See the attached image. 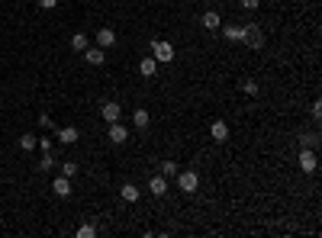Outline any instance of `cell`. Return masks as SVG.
<instances>
[{"mask_svg":"<svg viewBox=\"0 0 322 238\" xmlns=\"http://www.w3.org/2000/svg\"><path fill=\"white\" fill-rule=\"evenodd\" d=\"M174 177H177V190L180 193H197L200 190V174L197 171H177Z\"/></svg>","mask_w":322,"mask_h":238,"instance_id":"obj_1","label":"cell"},{"mask_svg":"<svg viewBox=\"0 0 322 238\" xmlns=\"http://www.w3.org/2000/svg\"><path fill=\"white\" fill-rule=\"evenodd\" d=\"M264 42H267V36H264V29H261V26H245V45H248V49L261 52V49H264Z\"/></svg>","mask_w":322,"mask_h":238,"instance_id":"obj_2","label":"cell"},{"mask_svg":"<svg viewBox=\"0 0 322 238\" xmlns=\"http://www.w3.org/2000/svg\"><path fill=\"white\" fill-rule=\"evenodd\" d=\"M152 55H155L158 65H161V61H174V45H171L168 39H155L152 42Z\"/></svg>","mask_w":322,"mask_h":238,"instance_id":"obj_3","label":"cell"},{"mask_svg":"<svg viewBox=\"0 0 322 238\" xmlns=\"http://www.w3.org/2000/svg\"><path fill=\"white\" fill-rule=\"evenodd\" d=\"M316 167H319L316 148H300V171L303 174H316Z\"/></svg>","mask_w":322,"mask_h":238,"instance_id":"obj_4","label":"cell"},{"mask_svg":"<svg viewBox=\"0 0 322 238\" xmlns=\"http://www.w3.org/2000/svg\"><path fill=\"white\" fill-rule=\"evenodd\" d=\"M100 116L107 122H116V119H123V107L116 100H107V103H100Z\"/></svg>","mask_w":322,"mask_h":238,"instance_id":"obj_5","label":"cell"},{"mask_svg":"<svg viewBox=\"0 0 322 238\" xmlns=\"http://www.w3.org/2000/svg\"><path fill=\"white\" fill-rule=\"evenodd\" d=\"M81 55H84L87 65H94V68H100L103 61H107V55H103V49H100V45H87V49L81 52Z\"/></svg>","mask_w":322,"mask_h":238,"instance_id":"obj_6","label":"cell"},{"mask_svg":"<svg viewBox=\"0 0 322 238\" xmlns=\"http://www.w3.org/2000/svg\"><path fill=\"white\" fill-rule=\"evenodd\" d=\"M110 142L113 145H123V142H129V129L123 126V122H110Z\"/></svg>","mask_w":322,"mask_h":238,"instance_id":"obj_7","label":"cell"},{"mask_svg":"<svg viewBox=\"0 0 322 238\" xmlns=\"http://www.w3.org/2000/svg\"><path fill=\"white\" fill-rule=\"evenodd\" d=\"M52 190H55V197L68 200V197H71V177H65V174H58V177L52 180Z\"/></svg>","mask_w":322,"mask_h":238,"instance_id":"obj_8","label":"cell"},{"mask_svg":"<svg viewBox=\"0 0 322 238\" xmlns=\"http://www.w3.org/2000/svg\"><path fill=\"white\" fill-rule=\"evenodd\" d=\"M94 39H97V45H100V49H113V45H116V32H113L110 26H100Z\"/></svg>","mask_w":322,"mask_h":238,"instance_id":"obj_9","label":"cell"},{"mask_svg":"<svg viewBox=\"0 0 322 238\" xmlns=\"http://www.w3.org/2000/svg\"><path fill=\"white\" fill-rule=\"evenodd\" d=\"M210 135H213V142H225L229 138V126H225V119H213V126H210Z\"/></svg>","mask_w":322,"mask_h":238,"instance_id":"obj_10","label":"cell"},{"mask_svg":"<svg viewBox=\"0 0 322 238\" xmlns=\"http://www.w3.org/2000/svg\"><path fill=\"white\" fill-rule=\"evenodd\" d=\"M149 193L152 197H164V193H168V177H164V174H155L149 180Z\"/></svg>","mask_w":322,"mask_h":238,"instance_id":"obj_11","label":"cell"},{"mask_svg":"<svg viewBox=\"0 0 322 238\" xmlns=\"http://www.w3.org/2000/svg\"><path fill=\"white\" fill-rule=\"evenodd\" d=\"M139 74H142V77H155V74H158V61H155V55H145L142 61H139Z\"/></svg>","mask_w":322,"mask_h":238,"instance_id":"obj_12","label":"cell"},{"mask_svg":"<svg viewBox=\"0 0 322 238\" xmlns=\"http://www.w3.org/2000/svg\"><path fill=\"white\" fill-rule=\"evenodd\" d=\"M55 132H58V142H62V145H74L77 138H81V132H77L74 126H62V129H55Z\"/></svg>","mask_w":322,"mask_h":238,"instance_id":"obj_13","label":"cell"},{"mask_svg":"<svg viewBox=\"0 0 322 238\" xmlns=\"http://www.w3.org/2000/svg\"><path fill=\"white\" fill-rule=\"evenodd\" d=\"M222 36H225V42H245V26L229 23V26L222 29Z\"/></svg>","mask_w":322,"mask_h":238,"instance_id":"obj_14","label":"cell"},{"mask_svg":"<svg viewBox=\"0 0 322 238\" xmlns=\"http://www.w3.org/2000/svg\"><path fill=\"white\" fill-rule=\"evenodd\" d=\"M200 23H203V29H219V26H222V16L219 13H216V10H206L203 16H200Z\"/></svg>","mask_w":322,"mask_h":238,"instance_id":"obj_15","label":"cell"},{"mask_svg":"<svg viewBox=\"0 0 322 238\" xmlns=\"http://www.w3.org/2000/svg\"><path fill=\"white\" fill-rule=\"evenodd\" d=\"M123 203H139V197H142V190L135 187V183H123Z\"/></svg>","mask_w":322,"mask_h":238,"instance_id":"obj_16","label":"cell"},{"mask_svg":"<svg viewBox=\"0 0 322 238\" xmlns=\"http://www.w3.org/2000/svg\"><path fill=\"white\" fill-rule=\"evenodd\" d=\"M132 126L135 129H149V110H145V107L132 110Z\"/></svg>","mask_w":322,"mask_h":238,"instance_id":"obj_17","label":"cell"},{"mask_svg":"<svg viewBox=\"0 0 322 238\" xmlns=\"http://www.w3.org/2000/svg\"><path fill=\"white\" fill-rule=\"evenodd\" d=\"M87 45H90V39H87L84 32H74V36H71V49H74V52H84Z\"/></svg>","mask_w":322,"mask_h":238,"instance_id":"obj_18","label":"cell"},{"mask_svg":"<svg viewBox=\"0 0 322 238\" xmlns=\"http://www.w3.org/2000/svg\"><path fill=\"white\" fill-rule=\"evenodd\" d=\"M300 148H319V135H316V132H306V135H300Z\"/></svg>","mask_w":322,"mask_h":238,"instance_id":"obj_19","label":"cell"},{"mask_svg":"<svg viewBox=\"0 0 322 238\" xmlns=\"http://www.w3.org/2000/svg\"><path fill=\"white\" fill-rule=\"evenodd\" d=\"M36 167H39V171H42V174H49V171H52V167H55V158H52V152H42V161H39Z\"/></svg>","mask_w":322,"mask_h":238,"instance_id":"obj_20","label":"cell"},{"mask_svg":"<svg viewBox=\"0 0 322 238\" xmlns=\"http://www.w3.org/2000/svg\"><path fill=\"white\" fill-rule=\"evenodd\" d=\"M36 142H39V138L32 135V132H26V135H20V148H23V152H32V148H36Z\"/></svg>","mask_w":322,"mask_h":238,"instance_id":"obj_21","label":"cell"},{"mask_svg":"<svg viewBox=\"0 0 322 238\" xmlns=\"http://www.w3.org/2000/svg\"><path fill=\"white\" fill-rule=\"evenodd\" d=\"M158 174H164V177H174V174H177V164H174V161H161Z\"/></svg>","mask_w":322,"mask_h":238,"instance_id":"obj_22","label":"cell"},{"mask_svg":"<svg viewBox=\"0 0 322 238\" xmlns=\"http://www.w3.org/2000/svg\"><path fill=\"white\" fill-rule=\"evenodd\" d=\"M242 90H245L248 97H258L261 87H258V81H251V77H248V81H242Z\"/></svg>","mask_w":322,"mask_h":238,"instance_id":"obj_23","label":"cell"},{"mask_svg":"<svg viewBox=\"0 0 322 238\" xmlns=\"http://www.w3.org/2000/svg\"><path fill=\"white\" fill-rule=\"evenodd\" d=\"M94 235H97L94 225H81V228H77V238H94Z\"/></svg>","mask_w":322,"mask_h":238,"instance_id":"obj_24","label":"cell"},{"mask_svg":"<svg viewBox=\"0 0 322 238\" xmlns=\"http://www.w3.org/2000/svg\"><path fill=\"white\" fill-rule=\"evenodd\" d=\"M62 174H65V177H74V174H77V164H74V161H65V164H62Z\"/></svg>","mask_w":322,"mask_h":238,"instance_id":"obj_25","label":"cell"},{"mask_svg":"<svg viewBox=\"0 0 322 238\" xmlns=\"http://www.w3.org/2000/svg\"><path fill=\"white\" fill-rule=\"evenodd\" d=\"M39 126H42V129H55V122H52L49 113H39Z\"/></svg>","mask_w":322,"mask_h":238,"instance_id":"obj_26","label":"cell"},{"mask_svg":"<svg viewBox=\"0 0 322 238\" xmlns=\"http://www.w3.org/2000/svg\"><path fill=\"white\" fill-rule=\"evenodd\" d=\"M36 7H39V10H55L58 0H36Z\"/></svg>","mask_w":322,"mask_h":238,"instance_id":"obj_27","label":"cell"},{"mask_svg":"<svg viewBox=\"0 0 322 238\" xmlns=\"http://www.w3.org/2000/svg\"><path fill=\"white\" fill-rule=\"evenodd\" d=\"M36 148H42V152H52V148H55V142H52V138H39Z\"/></svg>","mask_w":322,"mask_h":238,"instance_id":"obj_28","label":"cell"},{"mask_svg":"<svg viewBox=\"0 0 322 238\" xmlns=\"http://www.w3.org/2000/svg\"><path fill=\"white\" fill-rule=\"evenodd\" d=\"M319 116H322V103L316 100V103H312V119H319Z\"/></svg>","mask_w":322,"mask_h":238,"instance_id":"obj_29","label":"cell"},{"mask_svg":"<svg viewBox=\"0 0 322 238\" xmlns=\"http://www.w3.org/2000/svg\"><path fill=\"white\" fill-rule=\"evenodd\" d=\"M242 7L245 10H258V0H242Z\"/></svg>","mask_w":322,"mask_h":238,"instance_id":"obj_30","label":"cell"}]
</instances>
